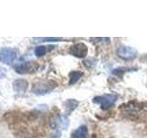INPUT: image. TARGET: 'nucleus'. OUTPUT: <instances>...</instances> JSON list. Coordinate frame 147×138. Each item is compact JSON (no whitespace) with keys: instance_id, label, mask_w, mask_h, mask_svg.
Instances as JSON below:
<instances>
[{"instance_id":"423d86ee","label":"nucleus","mask_w":147,"mask_h":138,"mask_svg":"<svg viewBox=\"0 0 147 138\" xmlns=\"http://www.w3.org/2000/svg\"><path fill=\"white\" fill-rule=\"evenodd\" d=\"M16 58V52L11 48H3L0 51V60L7 64H11Z\"/></svg>"},{"instance_id":"f03ea898","label":"nucleus","mask_w":147,"mask_h":138,"mask_svg":"<svg viewBox=\"0 0 147 138\" xmlns=\"http://www.w3.org/2000/svg\"><path fill=\"white\" fill-rule=\"evenodd\" d=\"M55 87H56V83L53 81L40 82L33 86L31 91L36 95H44L52 91Z\"/></svg>"},{"instance_id":"ddd939ff","label":"nucleus","mask_w":147,"mask_h":138,"mask_svg":"<svg viewBox=\"0 0 147 138\" xmlns=\"http://www.w3.org/2000/svg\"><path fill=\"white\" fill-rule=\"evenodd\" d=\"M33 40H36L35 41H62L61 38H33Z\"/></svg>"},{"instance_id":"4468645a","label":"nucleus","mask_w":147,"mask_h":138,"mask_svg":"<svg viewBox=\"0 0 147 138\" xmlns=\"http://www.w3.org/2000/svg\"><path fill=\"white\" fill-rule=\"evenodd\" d=\"M5 76H6V71H5L4 68L0 67V79H2Z\"/></svg>"},{"instance_id":"f257e3e1","label":"nucleus","mask_w":147,"mask_h":138,"mask_svg":"<svg viewBox=\"0 0 147 138\" xmlns=\"http://www.w3.org/2000/svg\"><path fill=\"white\" fill-rule=\"evenodd\" d=\"M118 99L116 94H105L102 96L95 97L93 101L96 104H99L102 110H109L115 104Z\"/></svg>"},{"instance_id":"6e6552de","label":"nucleus","mask_w":147,"mask_h":138,"mask_svg":"<svg viewBox=\"0 0 147 138\" xmlns=\"http://www.w3.org/2000/svg\"><path fill=\"white\" fill-rule=\"evenodd\" d=\"M87 136V127L86 125H81L73 133L71 138H86Z\"/></svg>"},{"instance_id":"1a4fd4ad","label":"nucleus","mask_w":147,"mask_h":138,"mask_svg":"<svg viewBox=\"0 0 147 138\" xmlns=\"http://www.w3.org/2000/svg\"><path fill=\"white\" fill-rule=\"evenodd\" d=\"M78 105V101L76 99H68L65 101L64 106H65V110H66V113H71L74 110H76V108Z\"/></svg>"},{"instance_id":"0eeeda50","label":"nucleus","mask_w":147,"mask_h":138,"mask_svg":"<svg viewBox=\"0 0 147 138\" xmlns=\"http://www.w3.org/2000/svg\"><path fill=\"white\" fill-rule=\"evenodd\" d=\"M28 82L25 79H17L13 82V89L18 93H24L28 89Z\"/></svg>"},{"instance_id":"9b49d317","label":"nucleus","mask_w":147,"mask_h":138,"mask_svg":"<svg viewBox=\"0 0 147 138\" xmlns=\"http://www.w3.org/2000/svg\"><path fill=\"white\" fill-rule=\"evenodd\" d=\"M129 69L130 68H127V67H119V68H116V69H113L111 71V73L113 75L117 76H122V75L125 72L129 71Z\"/></svg>"},{"instance_id":"f8f14e48","label":"nucleus","mask_w":147,"mask_h":138,"mask_svg":"<svg viewBox=\"0 0 147 138\" xmlns=\"http://www.w3.org/2000/svg\"><path fill=\"white\" fill-rule=\"evenodd\" d=\"M34 53L37 56H42L46 53V47L45 46H38V47L35 48Z\"/></svg>"},{"instance_id":"39448f33","label":"nucleus","mask_w":147,"mask_h":138,"mask_svg":"<svg viewBox=\"0 0 147 138\" xmlns=\"http://www.w3.org/2000/svg\"><path fill=\"white\" fill-rule=\"evenodd\" d=\"M87 52H88V49H87V46L85 43H76L71 46L70 49H69V53L74 55V56H76L78 58H84L86 56Z\"/></svg>"},{"instance_id":"9d476101","label":"nucleus","mask_w":147,"mask_h":138,"mask_svg":"<svg viewBox=\"0 0 147 138\" xmlns=\"http://www.w3.org/2000/svg\"><path fill=\"white\" fill-rule=\"evenodd\" d=\"M83 76V72L80 71H72L69 74V78H70V81H69V85H74L79 80V78Z\"/></svg>"},{"instance_id":"7ed1b4c3","label":"nucleus","mask_w":147,"mask_h":138,"mask_svg":"<svg viewBox=\"0 0 147 138\" xmlns=\"http://www.w3.org/2000/svg\"><path fill=\"white\" fill-rule=\"evenodd\" d=\"M117 54L119 57L125 60H132L136 58L138 52L137 50L130 47V46H119L117 50Z\"/></svg>"},{"instance_id":"20e7f679","label":"nucleus","mask_w":147,"mask_h":138,"mask_svg":"<svg viewBox=\"0 0 147 138\" xmlns=\"http://www.w3.org/2000/svg\"><path fill=\"white\" fill-rule=\"evenodd\" d=\"M39 66L35 62H25L22 64H18L15 66V70L18 74H28L33 73L38 69Z\"/></svg>"}]
</instances>
